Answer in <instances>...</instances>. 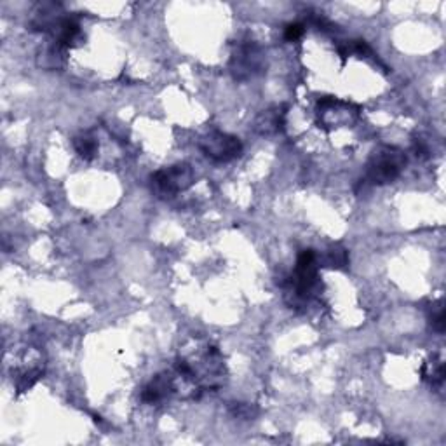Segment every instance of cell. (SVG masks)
Listing matches in <instances>:
<instances>
[{
	"mask_svg": "<svg viewBox=\"0 0 446 446\" xmlns=\"http://www.w3.org/2000/svg\"><path fill=\"white\" fill-rule=\"evenodd\" d=\"M407 166V155L403 150L382 145L371 153L367 164L364 184L386 185L396 180Z\"/></svg>",
	"mask_w": 446,
	"mask_h": 446,
	"instance_id": "6da1fadb",
	"label": "cell"
},
{
	"mask_svg": "<svg viewBox=\"0 0 446 446\" xmlns=\"http://www.w3.org/2000/svg\"><path fill=\"white\" fill-rule=\"evenodd\" d=\"M199 147L204 155L215 163H230L243 153V144L239 138L234 134L222 133V131H213V133L206 134L200 140Z\"/></svg>",
	"mask_w": 446,
	"mask_h": 446,
	"instance_id": "7a4b0ae2",
	"label": "cell"
},
{
	"mask_svg": "<svg viewBox=\"0 0 446 446\" xmlns=\"http://www.w3.org/2000/svg\"><path fill=\"white\" fill-rule=\"evenodd\" d=\"M152 184L157 192L164 196H177L190 189L193 184V171L189 164L180 163L174 166L163 167L152 174Z\"/></svg>",
	"mask_w": 446,
	"mask_h": 446,
	"instance_id": "3957f363",
	"label": "cell"
},
{
	"mask_svg": "<svg viewBox=\"0 0 446 446\" xmlns=\"http://www.w3.org/2000/svg\"><path fill=\"white\" fill-rule=\"evenodd\" d=\"M317 284V257L312 250H305L298 255L291 286L298 298H309Z\"/></svg>",
	"mask_w": 446,
	"mask_h": 446,
	"instance_id": "277c9868",
	"label": "cell"
},
{
	"mask_svg": "<svg viewBox=\"0 0 446 446\" xmlns=\"http://www.w3.org/2000/svg\"><path fill=\"white\" fill-rule=\"evenodd\" d=\"M262 67V51L257 44H243L237 47L236 53L232 54L230 61V70L237 80L250 79L255 72L260 70Z\"/></svg>",
	"mask_w": 446,
	"mask_h": 446,
	"instance_id": "5b68a950",
	"label": "cell"
},
{
	"mask_svg": "<svg viewBox=\"0 0 446 446\" xmlns=\"http://www.w3.org/2000/svg\"><path fill=\"white\" fill-rule=\"evenodd\" d=\"M174 390V378L170 373H160V375L153 376L152 380L145 386L144 393H141V401L144 403L155 404L166 400L171 393Z\"/></svg>",
	"mask_w": 446,
	"mask_h": 446,
	"instance_id": "8992f818",
	"label": "cell"
},
{
	"mask_svg": "<svg viewBox=\"0 0 446 446\" xmlns=\"http://www.w3.org/2000/svg\"><path fill=\"white\" fill-rule=\"evenodd\" d=\"M74 147L82 159L93 160L98 153V140L93 133H82L75 136Z\"/></svg>",
	"mask_w": 446,
	"mask_h": 446,
	"instance_id": "52a82bcc",
	"label": "cell"
},
{
	"mask_svg": "<svg viewBox=\"0 0 446 446\" xmlns=\"http://www.w3.org/2000/svg\"><path fill=\"white\" fill-rule=\"evenodd\" d=\"M422 378L429 382L431 386H440L445 380V364L443 361L433 357L422 367Z\"/></svg>",
	"mask_w": 446,
	"mask_h": 446,
	"instance_id": "ba28073f",
	"label": "cell"
},
{
	"mask_svg": "<svg viewBox=\"0 0 446 446\" xmlns=\"http://www.w3.org/2000/svg\"><path fill=\"white\" fill-rule=\"evenodd\" d=\"M328 265L333 267V269H343L347 265V251L343 248L335 246L328 253Z\"/></svg>",
	"mask_w": 446,
	"mask_h": 446,
	"instance_id": "9c48e42d",
	"label": "cell"
},
{
	"mask_svg": "<svg viewBox=\"0 0 446 446\" xmlns=\"http://www.w3.org/2000/svg\"><path fill=\"white\" fill-rule=\"evenodd\" d=\"M303 32H305V27H303L302 23H290L284 28V39H286L288 42H295V40L302 37Z\"/></svg>",
	"mask_w": 446,
	"mask_h": 446,
	"instance_id": "30bf717a",
	"label": "cell"
},
{
	"mask_svg": "<svg viewBox=\"0 0 446 446\" xmlns=\"http://www.w3.org/2000/svg\"><path fill=\"white\" fill-rule=\"evenodd\" d=\"M431 326H433V330H436L438 333H443L445 331V309L441 305H438L436 312L431 314Z\"/></svg>",
	"mask_w": 446,
	"mask_h": 446,
	"instance_id": "8fae6325",
	"label": "cell"
},
{
	"mask_svg": "<svg viewBox=\"0 0 446 446\" xmlns=\"http://www.w3.org/2000/svg\"><path fill=\"white\" fill-rule=\"evenodd\" d=\"M413 150H415L416 157H422V159H427V157H429V148H427L426 145H423L422 140H415Z\"/></svg>",
	"mask_w": 446,
	"mask_h": 446,
	"instance_id": "7c38bea8",
	"label": "cell"
}]
</instances>
